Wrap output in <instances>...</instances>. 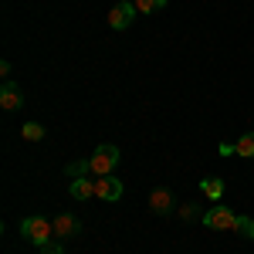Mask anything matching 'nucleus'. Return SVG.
I'll use <instances>...</instances> for the list:
<instances>
[{"label":"nucleus","mask_w":254,"mask_h":254,"mask_svg":"<svg viewBox=\"0 0 254 254\" xmlns=\"http://www.w3.org/2000/svg\"><path fill=\"white\" fill-rule=\"evenodd\" d=\"M41 254H64V251H61V241L55 237V241H48V244H41Z\"/></svg>","instance_id":"16"},{"label":"nucleus","mask_w":254,"mask_h":254,"mask_svg":"<svg viewBox=\"0 0 254 254\" xmlns=\"http://www.w3.org/2000/svg\"><path fill=\"white\" fill-rule=\"evenodd\" d=\"M68 193L75 196V200H92V196H95V180H85V176H78V180L68 187Z\"/></svg>","instance_id":"9"},{"label":"nucleus","mask_w":254,"mask_h":254,"mask_svg":"<svg viewBox=\"0 0 254 254\" xmlns=\"http://www.w3.org/2000/svg\"><path fill=\"white\" fill-rule=\"evenodd\" d=\"M116 163H119V149L116 146H98L95 153L88 156V173H95L98 176H109L112 170H116Z\"/></svg>","instance_id":"3"},{"label":"nucleus","mask_w":254,"mask_h":254,"mask_svg":"<svg viewBox=\"0 0 254 254\" xmlns=\"http://www.w3.org/2000/svg\"><path fill=\"white\" fill-rule=\"evenodd\" d=\"M20 139H27V142H41V139H44V126H38V122H27V126L20 129Z\"/></svg>","instance_id":"12"},{"label":"nucleus","mask_w":254,"mask_h":254,"mask_svg":"<svg viewBox=\"0 0 254 254\" xmlns=\"http://www.w3.org/2000/svg\"><path fill=\"white\" fill-rule=\"evenodd\" d=\"M200 193L210 196V200H220V196H224V183H220L217 176H207V180L200 183Z\"/></svg>","instance_id":"10"},{"label":"nucleus","mask_w":254,"mask_h":254,"mask_svg":"<svg viewBox=\"0 0 254 254\" xmlns=\"http://www.w3.org/2000/svg\"><path fill=\"white\" fill-rule=\"evenodd\" d=\"M149 210H153L156 217H163V214H170V210H176V200H173V193H170L166 187L153 190V193H149Z\"/></svg>","instance_id":"5"},{"label":"nucleus","mask_w":254,"mask_h":254,"mask_svg":"<svg viewBox=\"0 0 254 254\" xmlns=\"http://www.w3.org/2000/svg\"><path fill=\"white\" fill-rule=\"evenodd\" d=\"M176 214H180V220H196V217H203L196 203H187V207H176Z\"/></svg>","instance_id":"14"},{"label":"nucleus","mask_w":254,"mask_h":254,"mask_svg":"<svg viewBox=\"0 0 254 254\" xmlns=\"http://www.w3.org/2000/svg\"><path fill=\"white\" fill-rule=\"evenodd\" d=\"M0 105H3L7 112H14V109H20V105H24V95H20V88L10 78L3 81V88H0Z\"/></svg>","instance_id":"8"},{"label":"nucleus","mask_w":254,"mask_h":254,"mask_svg":"<svg viewBox=\"0 0 254 254\" xmlns=\"http://www.w3.org/2000/svg\"><path fill=\"white\" fill-rule=\"evenodd\" d=\"M136 14L139 10L132 3H116V7L109 10V27H112V31H126V27L136 20Z\"/></svg>","instance_id":"4"},{"label":"nucleus","mask_w":254,"mask_h":254,"mask_svg":"<svg viewBox=\"0 0 254 254\" xmlns=\"http://www.w3.org/2000/svg\"><path fill=\"white\" fill-rule=\"evenodd\" d=\"M210 231H234V234H244V237H254V220H248V217L234 214L231 207H220L217 203L214 210H207V214L200 217Z\"/></svg>","instance_id":"1"},{"label":"nucleus","mask_w":254,"mask_h":254,"mask_svg":"<svg viewBox=\"0 0 254 254\" xmlns=\"http://www.w3.org/2000/svg\"><path fill=\"white\" fill-rule=\"evenodd\" d=\"M85 173H88V159H78V163L68 166V176H71V180H78V176H85Z\"/></svg>","instance_id":"15"},{"label":"nucleus","mask_w":254,"mask_h":254,"mask_svg":"<svg viewBox=\"0 0 254 254\" xmlns=\"http://www.w3.org/2000/svg\"><path fill=\"white\" fill-rule=\"evenodd\" d=\"M20 234L27 237L31 244H48V241H55V224H48L44 217H24L20 220Z\"/></svg>","instance_id":"2"},{"label":"nucleus","mask_w":254,"mask_h":254,"mask_svg":"<svg viewBox=\"0 0 254 254\" xmlns=\"http://www.w3.org/2000/svg\"><path fill=\"white\" fill-rule=\"evenodd\" d=\"M51 224H55V237H58V241H71V237L81 231V224L71 214H58Z\"/></svg>","instance_id":"7"},{"label":"nucleus","mask_w":254,"mask_h":254,"mask_svg":"<svg viewBox=\"0 0 254 254\" xmlns=\"http://www.w3.org/2000/svg\"><path fill=\"white\" fill-rule=\"evenodd\" d=\"M95 196H102V200H119L122 196V180L119 176H98L95 180Z\"/></svg>","instance_id":"6"},{"label":"nucleus","mask_w":254,"mask_h":254,"mask_svg":"<svg viewBox=\"0 0 254 254\" xmlns=\"http://www.w3.org/2000/svg\"><path fill=\"white\" fill-rule=\"evenodd\" d=\"M234 153H237V156H244V159H251V156H254V132H244V136L237 139Z\"/></svg>","instance_id":"11"},{"label":"nucleus","mask_w":254,"mask_h":254,"mask_svg":"<svg viewBox=\"0 0 254 254\" xmlns=\"http://www.w3.org/2000/svg\"><path fill=\"white\" fill-rule=\"evenodd\" d=\"M119 3H132V0H119Z\"/></svg>","instance_id":"17"},{"label":"nucleus","mask_w":254,"mask_h":254,"mask_svg":"<svg viewBox=\"0 0 254 254\" xmlns=\"http://www.w3.org/2000/svg\"><path fill=\"white\" fill-rule=\"evenodd\" d=\"M132 7H136L139 14H153L159 7H166V0H132Z\"/></svg>","instance_id":"13"}]
</instances>
